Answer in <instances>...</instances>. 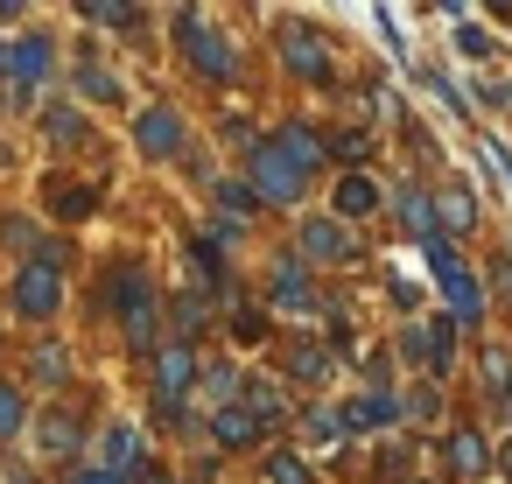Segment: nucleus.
Segmentation results:
<instances>
[{
  "label": "nucleus",
  "instance_id": "obj_14",
  "mask_svg": "<svg viewBox=\"0 0 512 484\" xmlns=\"http://www.w3.org/2000/svg\"><path fill=\"white\" fill-rule=\"evenodd\" d=\"M120 330H127V351L155 358V351H162V302H141V309H127V316H120Z\"/></svg>",
  "mask_w": 512,
  "mask_h": 484
},
{
  "label": "nucleus",
  "instance_id": "obj_2",
  "mask_svg": "<svg viewBox=\"0 0 512 484\" xmlns=\"http://www.w3.org/2000/svg\"><path fill=\"white\" fill-rule=\"evenodd\" d=\"M428 274H435V288L449 295V316H456V323H484V288H477L470 260H456L449 239H428Z\"/></svg>",
  "mask_w": 512,
  "mask_h": 484
},
{
  "label": "nucleus",
  "instance_id": "obj_38",
  "mask_svg": "<svg viewBox=\"0 0 512 484\" xmlns=\"http://www.w3.org/2000/svg\"><path fill=\"white\" fill-rule=\"evenodd\" d=\"M8 50H15V43H0V71H8Z\"/></svg>",
  "mask_w": 512,
  "mask_h": 484
},
{
  "label": "nucleus",
  "instance_id": "obj_11",
  "mask_svg": "<svg viewBox=\"0 0 512 484\" xmlns=\"http://www.w3.org/2000/svg\"><path fill=\"white\" fill-rule=\"evenodd\" d=\"M134 148H141V155H176V148H183V120H176V106H148V113L134 120Z\"/></svg>",
  "mask_w": 512,
  "mask_h": 484
},
{
  "label": "nucleus",
  "instance_id": "obj_30",
  "mask_svg": "<svg viewBox=\"0 0 512 484\" xmlns=\"http://www.w3.org/2000/svg\"><path fill=\"white\" fill-rule=\"evenodd\" d=\"M309 442H344V414L337 407H309V428H302Z\"/></svg>",
  "mask_w": 512,
  "mask_h": 484
},
{
  "label": "nucleus",
  "instance_id": "obj_5",
  "mask_svg": "<svg viewBox=\"0 0 512 484\" xmlns=\"http://www.w3.org/2000/svg\"><path fill=\"white\" fill-rule=\"evenodd\" d=\"M246 162H253V197H267V204H295V197H302V183H309V176L288 162V148H281V141H260Z\"/></svg>",
  "mask_w": 512,
  "mask_h": 484
},
{
  "label": "nucleus",
  "instance_id": "obj_39",
  "mask_svg": "<svg viewBox=\"0 0 512 484\" xmlns=\"http://www.w3.org/2000/svg\"><path fill=\"white\" fill-rule=\"evenodd\" d=\"M141 484H169V477H141Z\"/></svg>",
  "mask_w": 512,
  "mask_h": 484
},
{
  "label": "nucleus",
  "instance_id": "obj_34",
  "mask_svg": "<svg viewBox=\"0 0 512 484\" xmlns=\"http://www.w3.org/2000/svg\"><path fill=\"white\" fill-rule=\"evenodd\" d=\"M330 155H337V162H358V155H365V134H337Z\"/></svg>",
  "mask_w": 512,
  "mask_h": 484
},
{
  "label": "nucleus",
  "instance_id": "obj_22",
  "mask_svg": "<svg viewBox=\"0 0 512 484\" xmlns=\"http://www.w3.org/2000/svg\"><path fill=\"white\" fill-rule=\"evenodd\" d=\"M43 134H50V141H71V148H85V141H92L85 113H71V106H50V113H43Z\"/></svg>",
  "mask_w": 512,
  "mask_h": 484
},
{
  "label": "nucleus",
  "instance_id": "obj_29",
  "mask_svg": "<svg viewBox=\"0 0 512 484\" xmlns=\"http://www.w3.org/2000/svg\"><path fill=\"white\" fill-rule=\"evenodd\" d=\"M99 29H134L141 22V8H127V0H92V8H85Z\"/></svg>",
  "mask_w": 512,
  "mask_h": 484
},
{
  "label": "nucleus",
  "instance_id": "obj_17",
  "mask_svg": "<svg viewBox=\"0 0 512 484\" xmlns=\"http://www.w3.org/2000/svg\"><path fill=\"white\" fill-rule=\"evenodd\" d=\"M211 435H218L225 449H246V442H260V421H253V407L239 400V407H218V414H211Z\"/></svg>",
  "mask_w": 512,
  "mask_h": 484
},
{
  "label": "nucleus",
  "instance_id": "obj_28",
  "mask_svg": "<svg viewBox=\"0 0 512 484\" xmlns=\"http://www.w3.org/2000/svg\"><path fill=\"white\" fill-rule=\"evenodd\" d=\"M29 365H36V386H64V372H71V358H64L57 344H36Z\"/></svg>",
  "mask_w": 512,
  "mask_h": 484
},
{
  "label": "nucleus",
  "instance_id": "obj_36",
  "mask_svg": "<svg viewBox=\"0 0 512 484\" xmlns=\"http://www.w3.org/2000/svg\"><path fill=\"white\" fill-rule=\"evenodd\" d=\"M71 484H120V477H106V470H99V463H92V470H78V477H71Z\"/></svg>",
  "mask_w": 512,
  "mask_h": 484
},
{
  "label": "nucleus",
  "instance_id": "obj_18",
  "mask_svg": "<svg viewBox=\"0 0 512 484\" xmlns=\"http://www.w3.org/2000/svg\"><path fill=\"white\" fill-rule=\"evenodd\" d=\"M400 225L428 246V239H442V218H435V197H421V190H400Z\"/></svg>",
  "mask_w": 512,
  "mask_h": 484
},
{
  "label": "nucleus",
  "instance_id": "obj_7",
  "mask_svg": "<svg viewBox=\"0 0 512 484\" xmlns=\"http://www.w3.org/2000/svg\"><path fill=\"white\" fill-rule=\"evenodd\" d=\"M281 64L295 78H309V85H330V50H323V36L309 22H281Z\"/></svg>",
  "mask_w": 512,
  "mask_h": 484
},
{
  "label": "nucleus",
  "instance_id": "obj_24",
  "mask_svg": "<svg viewBox=\"0 0 512 484\" xmlns=\"http://www.w3.org/2000/svg\"><path fill=\"white\" fill-rule=\"evenodd\" d=\"M36 442H43V456H71V449H78V421H71V414H50Z\"/></svg>",
  "mask_w": 512,
  "mask_h": 484
},
{
  "label": "nucleus",
  "instance_id": "obj_35",
  "mask_svg": "<svg viewBox=\"0 0 512 484\" xmlns=\"http://www.w3.org/2000/svg\"><path fill=\"white\" fill-rule=\"evenodd\" d=\"M232 330H239L246 344H260V337H267V323H260V309H239V323H232Z\"/></svg>",
  "mask_w": 512,
  "mask_h": 484
},
{
  "label": "nucleus",
  "instance_id": "obj_27",
  "mask_svg": "<svg viewBox=\"0 0 512 484\" xmlns=\"http://www.w3.org/2000/svg\"><path fill=\"white\" fill-rule=\"evenodd\" d=\"M22 421H29V407H22V393L0 379V442H15L22 435Z\"/></svg>",
  "mask_w": 512,
  "mask_h": 484
},
{
  "label": "nucleus",
  "instance_id": "obj_19",
  "mask_svg": "<svg viewBox=\"0 0 512 484\" xmlns=\"http://www.w3.org/2000/svg\"><path fill=\"white\" fill-rule=\"evenodd\" d=\"M442 449H449V470H456V477H484V463H491V456H484V435H477V428H456V435H449Z\"/></svg>",
  "mask_w": 512,
  "mask_h": 484
},
{
  "label": "nucleus",
  "instance_id": "obj_4",
  "mask_svg": "<svg viewBox=\"0 0 512 484\" xmlns=\"http://www.w3.org/2000/svg\"><path fill=\"white\" fill-rule=\"evenodd\" d=\"M295 260L302 267H351L358 260V239H351V225L344 218H302V232H295Z\"/></svg>",
  "mask_w": 512,
  "mask_h": 484
},
{
  "label": "nucleus",
  "instance_id": "obj_16",
  "mask_svg": "<svg viewBox=\"0 0 512 484\" xmlns=\"http://www.w3.org/2000/svg\"><path fill=\"white\" fill-rule=\"evenodd\" d=\"M288 372H295L302 386H330V379H337V351H330V344H295V351H288Z\"/></svg>",
  "mask_w": 512,
  "mask_h": 484
},
{
  "label": "nucleus",
  "instance_id": "obj_6",
  "mask_svg": "<svg viewBox=\"0 0 512 484\" xmlns=\"http://www.w3.org/2000/svg\"><path fill=\"white\" fill-rule=\"evenodd\" d=\"M50 64H57V50H50V36H22V43L8 50V99H15V106H29V99L43 92V78H50Z\"/></svg>",
  "mask_w": 512,
  "mask_h": 484
},
{
  "label": "nucleus",
  "instance_id": "obj_26",
  "mask_svg": "<svg viewBox=\"0 0 512 484\" xmlns=\"http://www.w3.org/2000/svg\"><path fill=\"white\" fill-rule=\"evenodd\" d=\"M204 323H211V302H204V295H183V302H176V344H190Z\"/></svg>",
  "mask_w": 512,
  "mask_h": 484
},
{
  "label": "nucleus",
  "instance_id": "obj_13",
  "mask_svg": "<svg viewBox=\"0 0 512 484\" xmlns=\"http://www.w3.org/2000/svg\"><path fill=\"white\" fill-rule=\"evenodd\" d=\"M106 295H113V309L127 316V309H141V302H155V281H148V267H141V260H127V267H113V281H106Z\"/></svg>",
  "mask_w": 512,
  "mask_h": 484
},
{
  "label": "nucleus",
  "instance_id": "obj_33",
  "mask_svg": "<svg viewBox=\"0 0 512 484\" xmlns=\"http://www.w3.org/2000/svg\"><path fill=\"white\" fill-rule=\"evenodd\" d=\"M218 204H225V218H232V211L246 218V211H253V190H246V183H225V197H218Z\"/></svg>",
  "mask_w": 512,
  "mask_h": 484
},
{
  "label": "nucleus",
  "instance_id": "obj_25",
  "mask_svg": "<svg viewBox=\"0 0 512 484\" xmlns=\"http://www.w3.org/2000/svg\"><path fill=\"white\" fill-rule=\"evenodd\" d=\"M435 218H442V225H449V232H470V225H477V197H470V190H449V197H442V211H435Z\"/></svg>",
  "mask_w": 512,
  "mask_h": 484
},
{
  "label": "nucleus",
  "instance_id": "obj_21",
  "mask_svg": "<svg viewBox=\"0 0 512 484\" xmlns=\"http://www.w3.org/2000/svg\"><path fill=\"white\" fill-rule=\"evenodd\" d=\"M484 393L498 414H512V358L505 351H484Z\"/></svg>",
  "mask_w": 512,
  "mask_h": 484
},
{
  "label": "nucleus",
  "instance_id": "obj_15",
  "mask_svg": "<svg viewBox=\"0 0 512 484\" xmlns=\"http://www.w3.org/2000/svg\"><path fill=\"white\" fill-rule=\"evenodd\" d=\"M274 141H281V148H288V162H295V169H302V176H309V169H316V162H323V155H330V141H323V134H316V127H302V120H288V127H281V134H274Z\"/></svg>",
  "mask_w": 512,
  "mask_h": 484
},
{
  "label": "nucleus",
  "instance_id": "obj_1",
  "mask_svg": "<svg viewBox=\"0 0 512 484\" xmlns=\"http://www.w3.org/2000/svg\"><path fill=\"white\" fill-rule=\"evenodd\" d=\"M15 309H22L29 323H50V316L64 309V253H57V246H43L36 260H22V274H15Z\"/></svg>",
  "mask_w": 512,
  "mask_h": 484
},
{
  "label": "nucleus",
  "instance_id": "obj_20",
  "mask_svg": "<svg viewBox=\"0 0 512 484\" xmlns=\"http://www.w3.org/2000/svg\"><path fill=\"white\" fill-rule=\"evenodd\" d=\"M239 400H246V379H239L232 365H211V372H204V407L218 414V407H239Z\"/></svg>",
  "mask_w": 512,
  "mask_h": 484
},
{
  "label": "nucleus",
  "instance_id": "obj_37",
  "mask_svg": "<svg viewBox=\"0 0 512 484\" xmlns=\"http://www.w3.org/2000/svg\"><path fill=\"white\" fill-rule=\"evenodd\" d=\"M498 470H505V477H512V442H505V449H498Z\"/></svg>",
  "mask_w": 512,
  "mask_h": 484
},
{
  "label": "nucleus",
  "instance_id": "obj_9",
  "mask_svg": "<svg viewBox=\"0 0 512 484\" xmlns=\"http://www.w3.org/2000/svg\"><path fill=\"white\" fill-rule=\"evenodd\" d=\"M99 470L120 477V484H141V477H148V470H141V428L113 421V428L99 435Z\"/></svg>",
  "mask_w": 512,
  "mask_h": 484
},
{
  "label": "nucleus",
  "instance_id": "obj_12",
  "mask_svg": "<svg viewBox=\"0 0 512 484\" xmlns=\"http://www.w3.org/2000/svg\"><path fill=\"white\" fill-rule=\"evenodd\" d=\"M330 204H337L330 218L358 225V218H372V211H379V183H372L365 169H351V176H337V197H330Z\"/></svg>",
  "mask_w": 512,
  "mask_h": 484
},
{
  "label": "nucleus",
  "instance_id": "obj_10",
  "mask_svg": "<svg viewBox=\"0 0 512 484\" xmlns=\"http://www.w3.org/2000/svg\"><path fill=\"white\" fill-rule=\"evenodd\" d=\"M267 295H274V309H288V316H302V309H316V288H309V267L302 260H274V274H267Z\"/></svg>",
  "mask_w": 512,
  "mask_h": 484
},
{
  "label": "nucleus",
  "instance_id": "obj_32",
  "mask_svg": "<svg viewBox=\"0 0 512 484\" xmlns=\"http://www.w3.org/2000/svg\"><path fill=\"white\" fill-rule=\"evenodd\" d=\"M456 50H463V57H491V36H484L477 22H456Z\"/></svg>",
  "mask_w": 512,
  "mask_h": 484
},
{
  "label": "nucleus",
  "instance_id": "obj_8",
  "mask_svg": "<svg viewBox=\"0 0 512 484\" xmlns=\"http://www.w3.org/2000/svg\"><path fill=\"white\" fill-rule=\"evenodd\" d=\"M190 386H197V351L190 344H162L155 351V400L162 407H183Z\"/></svg>",
  "mask_w": 512,
  "mask_h": 484
},
{
  "label": "nucleus",
  "instance_id": "obj_3",
  "mask_svg": "<svg viewBox=\"0 0 512 484\" xmlns=\"http://www.w3.org/2000/svg\"><path fill=\"white\" fill-rule=\"evenodd\" d=\"M176 29H183V57L204 71V78H218V85H232V71H239V50H232V36H218L197 8H183L176 15Z\"/></svg>",
  "mask_w": 512,
  "mask_h": 484
},
{
  "label": "nucleus",
  "instance_id": "obj_23",
  "mask_svg": "<svg viewBox=\"0 0 512 484\" xmlns=\"http://www.w3.org/2000/svg\"><path fill=\"white\" fill-rule=\"evenodd\" d=\"M78 92L99 99V106H113V99H120V78H113L106 64H78Z\"/></svg>",
  "mask_w": 512,
  "mask_h": 484
},
{
  "label": "nucleus",
  "instance_id": "obj_31",
  "mask_svg": "<svg viewBox=\"0 0 512 484\" xmlns=\"http://www.w3.org/2000/svg\"><path fill=\"white\" fill-rule=\"evenodd\" d=\"M267 484H316V477H309V463H302V456H288V449H281V456H267Z\"/></svg>",
  "mask_w": 512,
  "mask_h": 484
}]
</instances>
